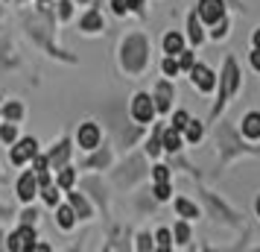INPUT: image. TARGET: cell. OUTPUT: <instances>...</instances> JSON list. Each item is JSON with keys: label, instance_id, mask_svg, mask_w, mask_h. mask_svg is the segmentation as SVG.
I'll return each mask as SVG.
<instances>
[{"label": "cell", "instance_id": "277c9868", "mask_svg": "<svg viewBox=\"0 0 260 252\" xmlns=\"http://www.w3.org/2000/svg\"><path fill=\"white\" fill-rule=\"evenodd\" d=\"M216 147H219V158H222V164L234 161L237 156H246V153H254V156L260 153L257 147L243 144V138L237 135V129L231 126V123H219V129H216Z\"/></svg>", "mask_w": 260, "mask_h": 252}, {"label": "cell", "instance_id": "44dd1931", "mask_svg": "<svg viewBox=\"0 0 260 252\" xmlns=\"http://www.w3.org/2000/svg\"><path fill=\"white\" fill-rule=\"evenodd\" d=\"M181 144H184L181 132H178V129H173V126H164V132H161V147H164V153L178 156V153H181Z\"/></svg>", "mask_w": 260, "mask_h": 252}, {"label": "cell", "instance_id": "30bf717a", "mask_svg": "<svg viewBox=\"0 0 260 252\" xmlns=\"http://www.w3.org/2000/svg\"><path fill=\"white\" fill-rule=\"evenodd\" d=\"M103 144V129H100V123L94 120H85L79 123V129H76V147L82 150V153H91L94 147Z\"/></svg>", "mask_w": 260, "mask_h": 252}, {"label": "cell", "instance_id": "8d00e7d4", "mask_svg": "<svg viewBox=\"0 0 260 252\" xmlns=\"http://www.w3.org/2000/svg\"><path fill=\"white\" fill-rule=\"evenodd\" d=\"M170 197H173V185H170V182H155V188H152L155 203H167Z\"/></svg>", "mask_w": 260, "mask_h": 252}, {"label": "cell", "instance_id": "bcb514c9", "mask_svg": "<svg viewBox=\"0 0 260 252\" xmlns=\"http://www.w3.org/2000/svg\"><path fill=\"white\" fill-rule=\"evenodd\" d=\"M15 217H18V211H15L12 205L0 203V223H3V220H15Z\"/></svg>", "mask_w": 260, "mask_h": 252}, {"label": "cell", "instance_id": "7bdbcfd3", "mask_svg": "<svg viewBox=\"0 0 260 252\" xmlns=\"http://www.w3.org/2000/svg\"><path fill=\"white\" fill-rule=\"evenodd\" d=\"M176 59H178V68H181V71H190V68H193V62H196V56H193V50L184 47Z\"/></svg>", "mask_w": 260, "mask_h": 252}, {"label": "cell", "instance_id": "681fc988", "mask_svg": "<svg viewBox=\"0 0 260 252\" xmlns=\"http://www.w3.org/2000/svg\"><path fill=\"white\" fill-rule=\"evenodd\" d=\"M225 6H231V9H240V12L246 9V3H243V0H225Z\"/></svg>", "mask_w": 260, "mask_h": 252}, {"label": "cell", "instance_id": "4fadbf2b", "mask_svg": "<svg viewBox=\"0 0 260 252\" xmlns=\"http://www.w3.org/2000/svg\"><path fill=\"white\" fill-rule=\"evenodd\" d=\"M64 203L73 208V214L79 217V220H94V203L88 200V193L76 191V188H71V191H64Z\"/></svg>", "mask_w": 260, "mask_h": 252}, {"label": "cell", "instance_id": "6f0895ef", "mask_svg": "<svg viewBox=\"0 0 260 252\" xmlns=\"http://www.w3.org/2000/svg\"><path fill=\"white\" fill-rule=\"evenodd\" d=\"M36 3H53V0H36Z\"/></svg>", "mask_w": 260, "mask_h": 252}, {"label": "cell", "instance_id": "d4e9b609", "mask_svg": "<svg viewBox=\"0 0 260 252\" xmlns=\"http://www.w3.org/2000/svg\"><path fill=\"white\" fill-rule=\"evenodd\" d=\"M161 47H164V56H178L184 50V36L178 30H170L164 38H161Z\"/></svg>", "mask_w": 260, "mask_h": 252}, {"label": "cell", "instance_id": "74e56055", "mask_svg": "<svg viewBox=\"0 0 260 252\" xmlns=\"http://www.w3.org/2000/svg\"><path fill=\"white\" fill-rule=\"evenodd\" d=\"M135 249L138 252H152L155 249V238L149 232H138V238H135Z\"/></svg>", "mask_w": 260, "mask_h": 252}, {"label": "cell", "instance_id": "ac0fdd59", "mask_svg": "<svg viewBox=\"0 0 260 252\" xmlns=\"http://www.w3.org/2000/svg\"><path fill=\"white\" fill-rule=\"evenodd\" d=\"M82 191L88 193V200L103 208V214H108V188L103 185V179H96V176H88V179H82Z\"/></svg>", "mask_w": 260, "mask_h": 252}, {"label": "cell", "instance_id": "5b68a950", "mask_svg": "<svg viewBox=\"0 0 260 252\" xmlns=\"http://www.w3.org/2000/svg\"><path fill=\"white\" fill-rule=\"evenodd\" d=\"M146 173H149V167H146L143 156H126V161L114 170V185L117 188H135Z\"/></svg>", "mask_w": 260, "mask_h": 252}, {"label": "cell", "instance_id": "f35d334b", "mask_svg": "<svg viewBox=\"0 0 260 252\" xmlns=\"http://www.w3.org/2000/svg\"><path fill=\"white\" fill-rule=\"evenodd\" d=\"M161 71H164L167 79L178 76V73H181V68H178V59H176V56H164V59H161Z\"/></svg>", "mask_w": 260, "mask_h": 252}, {"label": "cell", "instance_id": "cb8c5ba5", "mask_svg": "<svg viewBox=\"0 0 260 252\" xmlns=\"http://www.w3.org/2000/svg\"><path fill=\"white\" fill-rule=\"evenodd\" d=\"M161 132H164V123H155L152 135H149V141L143 144V156L161 158V153H164V147H161Z\"/></svg>", "mask_w": 260, "mask_h": 252}, {"label": "cell", "instance_id": "4316f807", "mask_svg": "<svg viewBox=\"0 0 260 252\" xmlns=\"http://www.w3.org/2000/svg\"><path fill=\"white\" fill-rule=\"evenodd\" d=\"M187 38L193 47H199L202 41H205V30H202V21H199V15H196V9L187 15Z\"/></svg>", "mask_w": 260, "mask_h": 252}, {"label": "cell", "instance_id": "f6af8a7d", "mask_svg": "<svg viewBox=\"0 0 260 252\" xmlns=\"http://www.w3.org/2000/svg\"><path fill=\"white\" fill-rule=\"evenodd\" d=\"M108 6H111V12L117 15V18H126L129 9H126V0H108Z\"/></svg>", "mask_w": 260, "mask_h": 252}, {"label": "cell", "instance_id": "9f6ffc18", "mask_svg": "<svg viewBox=\"0 0 260 252\" xmlns=\"http://www.w3.org/2000/svg\"><path fill=\"white\" fill-rule=\"evenodd\" d=\"M3 179H6V173H3V167H0V185H3Z\"/></svg>", "mask_w": 260, "mask_h": 252}, {"label": "cell", "instance_id": "e575fe53", "mask_svg": "<svg viewBox=\"0 0 260 252\" xmlns=\"http://www.w3.org/2000/svg\"><path fill=\"white\" fill-rule=\"evenodd\" d=\"M15 220H18V223H29V226H36L38 220H41V208H36L32 203H26V205H24V211L15 217Z\"/></svg>", "mask_w": 260, "mask_h": 252}, {"label": "cell", "instance_id": "ee69618b", "mask_svg": "<svg viewBox=\"0 0 260 252\" xmlns=\"http://www.w3.org/2000/svg\"><path fill=\"white\" fill-rule=\"evenodd\" d=\"M126 9H129V15H146V0H126Z\"/></svg>", "mask_w": 260, "mask_h": 252}, {"label": "cell", "instance_id": "3957f363", "mask_svg": "<svg viewBox=\"0 0 260 252\" xmlns=\"http://www.w3.org/2000/svg\"><path fill=\"white\" fill-rule=\"evenodd\" d=\"M240 85H243V73L237 68V59L234 56H225L222 76H219V97H216V103L211 106V120H216L222 115V108L228 106V100L240 91Z\"/></svg>", "mask_w": 260, "mask_h": 252}, {"label": "cell", "instance_id": "ba28073f", "mask_svg": "<svg viewBox=\"0 0 260 252\" xmlns=\"http://www.w3.org/2000/svg\"><path fill=\"white\" fill-rule=\"evenodd\" d=\"M32 240H36V226H29V223H18V229L6 232V246H3V249H9V252H29Z\"/></svg>", "mask_w": 260, "mask_h": 252}, {"label": "cell", "instance_id": "9a60e30c", "mask_svg": "<svg viewBox=\"0 0 260 252\" xmlns=\"http://www.w3.org/2000/svg\"><path fill=\"white\" fill-rule=\"evenodd\" d=\"M111 164H114V150L108 144L94 147V150L88 153V158L82 161L85 170H111Z\"/></svg>", "mask_w": 260, "mask_h": 252}, {"label": "cell", "instance_id": "4dcf8cb0", "mask_svg": "<svg viewBox=\"0 0 260 252\" xmlns=\"http://www.w3.org/2000/svg\"><path fill=\"white\" fill-rule=\"evenodd\" d=\"M170 232H173V243H176V246H187L190 238H193V235H190V220H178Z\"/></svg>", "mask_w": 260, "mask_h": 252}, {"label": "cell", "instance_id": "7a4b0ae2", "mask_svg": "<svg viewBox=\"0 0 260 252\" xmlns=\"http://www.w3.org/2000/svg\"><path fill=\"white\" fill-rule=\"evenodd\" d=\"M149 53H152V47H149V38L143 36V33H129V36H123L120 50H117L120 71L126 73L129 79L146 73V68H149Z\"/></svg>", "mask_w": 260, "mask_h": 252}, {"label": "cell", "instance_id": "484cf974", "mask_svg": "<svg viewBox=\"0 0 260 252\" xmlns=\"http://www.w3.org/2000/svg\"><path fill=\"white\" fill-rule=\"evenodd\" d=\"M176 214L181 217V220H199L202 217V208L196 203H190L187 197H176Z\"/></svg>", "mask_w": 260, "mask_h": 252}, {"label": "cell", "instance_id": "2e32d148", "mask_svg": "<svg viewBox=\"0 0 260 252\" xmlns=\"http://www.w3.org/2000/svg\"><path fill=\"white\" fill-rule=\"evenodd\" d=\"M196 15L202 24H216L219 18H225V0H199L196 3Z\"/></svg>", "mask_w": 260, "mask_h": 252}, {"label": "cell", "instance_id": "ab89813d", "mask_svg": "<svg viewBox=\"0 0 260 252\" xmlns=\"http://www.w3.org/2000/svg\"><path fill=\"white\" fill-rule=\"evenodd\" d=\"M149 173H152L155 182H170V179H173V167H170V164H161V161H158Z\"/></svg>", "mask_w": 260, "mask_h": 252}, {"label": "cell", "instance_id": "f546056e", "mask_svg": "<svg viewBox=\"0 0 260 252\" xmlns=\"http://www.w3.org/2000/svg\"><path fill=\"white\" fill-rule=\"evenodd\" d=\"M181 138L187 141V144H199L202 138H205V123L196 118L187 120V126H184V132H181Z\"/></svg>", "mask_w": 260, "mask_h": 252}, {"label": "cell", "instance_id": "9c48e42d", "mask_svg": "<svg viewBox=\"0 0 260 252\" xmlns=\"http://www.w3.org/2000/svg\"><path fill=\"white\" fill-rule=\"evenodd\" d=\"M199 193H202V203L208 205V211H211L213 220H222L228 226H240V214L231 211L222 200H216V193H211V191H199Z\"/></svg>", "mask_w": 260, "mask_h": 252}, {"label": "cell", "instance_id": "816d5d0a", "mask_svg": "<svg viewBox=\"0 0 260 252\" xmlns=\"http://www.w3.org/2000/svg\"><path fill=\"white\" fill-rule=\"evenodd\" d=\"M3 246H6V232L0 229V249H3Z\"/></svg>", "mask_w": 260, "mask_h": 252}, {"label": "cell", "instance_id": "52a82bcc", "mask_svg": "<svg viewBox=\"0 0 260 252\" xmlns=\"http://www.w3.org/2000/svg\"><path fill=\"white\" fill-rule=\"evenodd\" d=\"M155 103H152V94H146V91H138V94H132L129 100V118L135 120V123H152L155 120Z\"/></svg>", "mask_w": 260, "mask_h": 252}, {"label": "cell", "instance_id": "f907efd6", "mask_svg": "<svg viewBox=\"0 0 260 252\" xmlns=\"http://www.w3.org/2000/svg\"><path fill=\"white\" fill-rule=\"evenodd\" d=\"M251 41H254V47H260V26L254 30V36H251Z\"/></svg>", "mask_w": 260, "mask_h": 252}, {"label": "cell", "instance_id": "ffe728a7", "mask_svg": "<svg viewBox=\"0 0 260 252\" xmlns=\"http://www.w3.org/2000/svg\"><path fill=\"white\" fill-rule=\"evenodd\" d=\"M53 211H56V226H59L61 232H73V229H76L79 217L73 214V208H71L68 203H59L56 208H53Z\"/></svg>", "mask_w": 260, "mask_h": 252}, {"label": "cell", "instance_id": "d6986e66", "mask_svg": "<svg viewBox=\"0 0 260 252\" xmlns=\"http://www.w3.org/2000/svg\"><path fill=\"white\" fill-rule=\"evenodd\" d=\"M103 30H106V18H103V12H100L96 6H91V9L79 18V33H82V36H100Z\"/></svg>", "mask_w": 260, "mask_h": 252}, {"label": "cell", "instance_id": "7dc6e473", "mask_svg": "<svg viewBox=\"0 0 260 252\" xmlns=\"http://www.w3.org/2000/svg\"><path fill=\"white\" fill-rule=\"evenodd\" d=\"M53 246L50 243H44V240H32V246H29V252H50Z\"/></svg>", "mask_w": 260, "mask_h": 252}, {"label": "cell", "instance_id": "5bb4252c", "mask_svg": "<svg viewBox=\"0 0 260 252\" xmlns=\"http://www.w3.org/2000/svg\"><path fill=\"white\" fill-rule=\"evenodd\" d=\"M190 82L196 85V91L202 94H211L213 88H216V73L208 68V65H202V62H193V68H190Z\"/></svg>", "mask_w": 260, "mask_h": 252}, {"label": "cell", "instance_id": "db71d44e", "mask_svg": "<svg viewBox=\"0 0 260 252\" xmlns=\"http://www.w3.org/2000/svg\"><path fill=\"white\" fill-rule=\"evenodd\" d=\"M3 15H6V3H3V0H0V18H3Z\"/></svg>", "mask_w": 260, "mask_h": 252}, {"label": "cell", "instance_id": "f1b7e54d", "mask_svg": "<svg viewBox=\"0 0 260 252\" xmlns=\"http://www.w3.org/2000/svg\"><path fill=\"white\" fill-rule=\"evenodd\" d=\"M243 138L260 141V111H248L246 118H243Z\"/></svg>", "mask_w": 260, "mask_h": 252}, {"label": "cell", "instance_id": "7c38bea8", "mask_svg": "<svg viewBox=\"0 0 260 252\" xmlns=\"http://www.w3.org/2000/svg\"><path fill=\"white\" fill-rule=\"evenodd\" d=\"M15 197H18L21 205L32 203L38 197V179H36V173H32V167L18 173V179H15Z\"/></svg>", "mask_w": 260, "mask_h": 252}, {"label": "cell", "instance_id": "d6a6232c", "mask_svg": "<svg viewBox=\"0 0 260 252\" xmlns=\"http://www.w3.org/2000/svg\"><path fill=\"white\" fill-rule=\"evenodd\" d=\"M18 135H21L18 123H9V120H3V123H0V144L12 147L15 141H18Z\"/></svg>", "mask_w": 260, "mask_h": 252}, {"label": "cell", "instance_id": "83f0119b", "mask_svg": "<svg viewBox=\"0 0 260 252\" xmlns=\"http://www.w3.org/2000/svg\"><path fill=\"white\" fill-rule=\"evenodd\" d=\"M76 182H79V176H76V167H73V164H64V167L56 170V185H59L61 191L76 188Z\"/></svg>", "mask_w": 260, "mask_h": 252}, {"label": "cell", "instance_id": "e0dca14e", "mask_svg": "<svg viewBox=\"0 0 260 252\" xmlns=\"http://www.w3.org/2000/svg\"><path fill=\"white\" fill-rule=\"evenodd\" d=\"M71 153H73L71 138H59V141H56V144L47 150L50 170H59V167H64V164H71Z\"/></svg>", "mask_w": 260, "mask_h": 252}, {"label": "cell", "instance_id": "1f68e13d", "mask_svg": "<svg viewBox=\"0 0 260 252\" xmlns=\"http://www.w3.org/2000/svg\"><path fill=\"white\" fill-rule=\"evenodd\" d=\"M53 9H56V24H71L73 12H76V3L73 0H59Z\"/></svg>", "mask_w": 260, "mask_h": 252}, {"label": "cell", "instance_id": "b9f144b4", "mask_svg": "<svg viewBox=\"0 0 260 252\" xmlns=\"http://www.w3.org/2000/svg\"><path fill=\"white\" fill-rule=\"evenodd\" d=\"M187 120H190V115H187V111H184V108H176V111H173V129H178V132H184Z\"/></svg>", "mask_w": 260, "mask_h": 252}, {"label": "cell", "instance_id": "8992f818", "mask_svg": "<svg viewBox=\"0 0 260 252\" xmlns=\"http://www.w3.org/2000/svg\"><path fill=\"white\" fill-rule=\"evenodd\" d=\"M38 153H41L38 138H32V135H24V138H21V135H18V141L9 147V164H15V167H26Z\"/></svg>", "mask_w": 260, "mask_h": 252}, {"label": "cell", "instance_id": "c3c4849f", "mask_svg": "<svg viewBox=\"0 0 260 252\" xmlns=\"http://www.w3.org/2000/svg\"><path fill=\"white\" fill-rule=\"evenodd\" d=\"M248 62H251V68H254V71H260V47H254V50H251V56H248Z\"/></svg>", "mask_w": 260, "mask_h": 252}, {"label": "cell", "instance_id": "11a10c76", "mask_svg": "<svg viewBox=\"0 0 260 252\" xmlns=\"http://www.w3.org/2000/svg\"><path fill=\"white\" fill-rule=\"evenodd\" d=\"M254 211H257V217H260V197H257V203H254Z\"/></svg>", "mask_w": 260, "mask_h": 252}, {"label": "cell", "instance_id": "8fae6325", "mask_svg": "<svg viewBox=\"0 0 260 252\" xmlns=\"http://www.w3.org/2000/svg\"><path fill=\"white\" fill-rule=\"evenodd\" d=\"M173 100H176V85L173 79H158L152 91V103L158 115H170L173 111Z\"/></svg>", "mask_w": 260, "mask_h": 252}, {"label": "cell", "instance_id": "6da1fadb", "mask_svg": "<svg viewBox=\"0 0 260 252\" xmlns=\"http://www.w3.org/2000/svg\"><path fill=\"white\" fill-rule=\"evenodd\" d=\"M21 21H24V33L29 36V41H36L47 56L64 62V65H76L79 62L73 53L61 50L59 41H56V12H53V3H36L32 12L21 15Z\"/></svg>", "mask_w": 260, "mask_h": 252}, {"label": "cell", "instance_id": "60d3db41", "mask_svg": "<svg viewBox=\"0 0 260 252\" xmlns=\"http://www.w3.org/2000/svg\"><path fill=\"white\" fill-rule=\"evenodd\" d=\"M211 26H213L211 38H213V41H222V38L228 36V26H231V24H228V18H219V21H216V24H211Z\"/></svg>", "mask_w": 260, "mask_h": 252}, {"label": "cell", "instance_id": "836d02e7", "mask_svg": "<svg viewBox=\"0 0 260 252\" xmlns=\"http://www.w3.org/2000/svg\"><path fill=\"white\" fill-rule=\"evenodd\" d=\"M141 135H143V123H132L129 129H123V132H120V147H123V150H129Z\"/></svg>", "mask_w": 260, "mask_h": 252}, {"label": "cell", "instance_id": "d590c367", "mask_svg": "<svg viewBox=\"0 0 260 252\" xmlns=\"http://www.w3.org/2000/svg\"><path fill=\"white\" fill-rule=\"evenodd\" d=\"M152 238H155V249H164V252L173 249V232H170V229L161 226V229L152 235Z\"/></svg>", "mask_w": 260, "mask_h": 252}, {"label": "cell", "instance_id": "f5cc1de1", "mask_svg": "<svg viewBox=\"0 0 260 252\" xmlns=\"http://www.w3.org/2000/svg\"><path fill=\"white\" fill-rule=\"evenodd\" d=\"M73 3H76V6H88V3H91V0H73Z\"/></svg>", "mask_w": 260, "mask_h": 252}, {"label": "cell", "instance_id": "7402d4cb", "mask_svg": "<svg viewBox=\"0 0 260 252\" xmlns=\"http://www.w3.org/2000/svg\"><path fill=\"white\" fill-rule=\"evenodd\" d=\"M0 118L9 120V123H21V120L26 118L24 100H9V103H3V106H0Z\"/></svg>", "mask_w": 260, "mask_h": 252}, {"label": "cell", "instance_id": "603a6c76", "mask_svg": "<svg viewBox=\"0 0 260 252\" xmlns=\"http://www.w3.org/2000/svg\"><path fill=\"white\" fill-rule=\"evenodd\" d=\"M61 197H64V191H61L56 182H50V185H44V188H38V200H41L44 208H56V205L61 203Z\"/></svg>", "mask_w": 260, "mask_h": 252}]
</instances>
